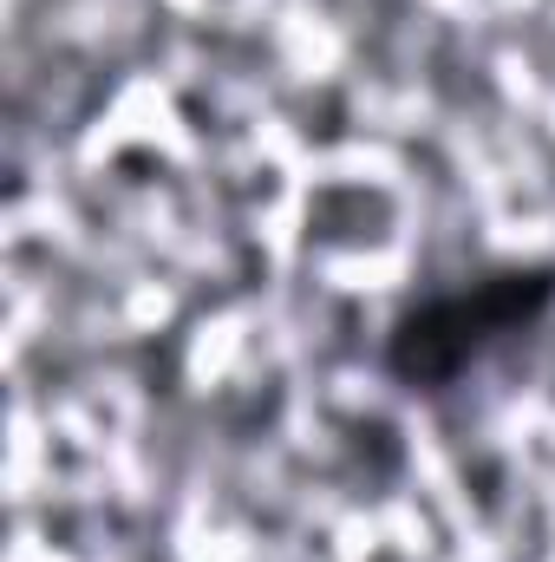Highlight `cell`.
Listing matches in <instances>:
<instances>
[{
    "label": "cell",
    "instance_id": "1",
    "mask_svg": "<svg viewBox=\"0 0 555 562\" xmlns=\"http://www.w3.org/2000/svg\"><path fill=\"white\" fill-rule=\"evenodd\" d=\"M550 301H555V269H503V276H484V281H471V288H451V294L412 307L393 327L386 360L412 386H444L477 347H490L497 334L536 321Z\"/></svg>",
    "mask_w": 555,
    "mask_h": 562
}]
</instances>
